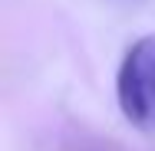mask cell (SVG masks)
Returning a JSON list of instances; mask_svg holds the SVG:
<instances>
[{
  "mask_svg": "<svg viewBox=\"0 0 155 151\" xmlns=\"http://www.w3.org/2000/svg\"><path fill=\"white\" fill-rule=\"evenodd\" d=\"M116 99L125 121L139 131H155V36H142L129 46L119 76Z\"/></svg>",
  "mask_w": 155,
  "mask_h": 151,
  "instance_id": "obj_1",
  "label": "cell"
}]
</instances>
